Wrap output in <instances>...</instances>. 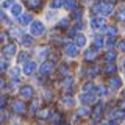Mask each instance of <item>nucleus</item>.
I'll list each match as a JSON object with an SVG mask.
<instances>
[{"instance_id": "79ce46f5", "label": "nucleus", "mask_w": 125, "mask_h": 125, "mask_svg": "<svg viewBox=\"0 0 125 125\" xmlns=\"http://www.w3.org/2000/svg\"><path fill=\"white\" fill-rule=\"evenodd\" d=\"M6 105V97H0V108H3Z\"/></svg>"}, {"instance_id": "5701e85b", "label": "nucleus", "mask_w": 125, "mask_h": 125, "mask_svg": "<svg viewBox=\"0 0 125 125\" xmlns=\"http://www.w3.org/2000/svg\"><path fill=\"white\" fill-rule=\"evenodd\" d=\"M49 114H50V109H42V111H39L38 113V116H39V119H47L49 117Z\"/></svg>"}, {"instance_id": "c9c22d12", "label": "nucleus", "mask_w": 125, "mask_h": 125, "mask_svg": "<svg viewBox=\"0 0 125 125\" xmlns=\"http://www.w3.org/2000/svg\"><path fill=\"white\" fill-rule=\"evenodd\" d=\"M72 97H70V95H64V97H62V102H66V103H67V105H72Z\"/></svg>"}, {"instance_id": "72a5a7b5", "label": "nucleus", "mask_w": 125, "mask_h": 125, "mask_svg": "<svg viewBox=\"0 0 125 125\" xmlns=\"http://www.w3.org/2000/svg\"><path fill=\"white\" fill-rule=\"evenodd\" d=\"M99 66H92V67H91V70H89V75H91V77H94V75H97V73H99Z\"/></svg>"}, {"instance_id": "b1692460", "label": "nucleus", "mask_w": 125, "mask_h": 125, "mask_svg": "<svg viewBox=\"0 0 125 125\" xmlns=\"http://www.w3.org/2000/svg\"><path fill=\"white\" fill-rule=\"evenodd\" d=\"M116 17H117V21H125V8H120V10L117 11Z\"/></svg>"}, {"instance_id": "412c9836", "label": "nucleus", "mask_w": 125, "mask_h": 125, "mask_svg": "<svg viewBox=\"0 0 125 125\" xmlns=\"http://www.w3.org/2000/svg\"><path fill=\"white\" fill-rule=\"evenodd\" d=\"M94 88H95V86H94V83H91V81H86V83L83 84V91L84 92H92Z\"/></svg>"}, {"instance_id": "4be33fe9", "label": "nucleus", "mask_w": 125, "mask_h": 125, "mask_svg": "<svg viewBox=\"0 0 125 125\" xmlns=\"http://www.w3.org/2000/svg\"><path fill=\"white\" fill-rule=\"evenodd\" d=\"M21 11H22L21 5H13L11 6V13H13V16H21Z\"/></svg>"}, {"instance_id": "8fccbe9b", "label": "nucleus", "mask_w": 125, "mask_h": 125, "mask_svg": "<svg viewBox=\"0 0 125 125\" xmlns=\"http://www.w3.org/2000/svg\"><path fill=\"white\" fill-rule=\"evenodd\" d=\"M62 125H66V124H62Z\"/></svg>"}, {"instance_id": "2eb2a0df", "label": "nucleus", "mask_w": 125, "mask_h": 125, "mask_svg": "<svg viewBox=\"0 0 125 125\" xmlns=\"http://www.w3.org/2000/svg\"><path fill=\"white\" fill-rule=\"evenodd\" d=\"M103 45H105V41H103L102 36H95V38H94V47H95V49H102Z\"/></svg>"}, {"instance_id": "473e14b6", "label": "nucleus", "mask_w": 125, "mask_h": 125, "mask_svg": "<svg viewBox=\"0 0 125 125\" xmlns=\"http://www.w3.org/2000/svg\"><path fill=\"white\" fill-rule=\"evenodd\" d=\"M95 91H97V94H99V95H105V94H106V89H105V86H97Z\"/></svg>"}, {"instance_id": "7c9ffc66", "label": "nucleus", "mask_w": 125, "mask_h": 125, "mask_svg": "<svg viewBox=\"0 0 125 125\" xmlns=\"http://www.w3.org/2000/svg\"><path fill=\"white\" fill-rule=\"evenodd\" d=\"M38 105H39V102H31V106H30V113L31 114H34V113H36V109H38Z\"/></svg>"}, {"instance_id": "f03ea898", "label": "nucleus", "mask_w": 125, "mask_h": 125, "mask_svg": "<svg viewBox=\"0 0 125 125\" xmlns=\"http://www.w3.org/2000/svg\"><path fill=\"white\" fill-rule=\"evenodd\" d=\"M30 33L33 34V36H41V34L44 33V23L39 22V21L31 22V25H30Z\"/></svg>"}, {"instance_id": "9b49d317", "label": "nucleus", "mask_w": 125, "mask_h": 125, "mask_svg": "<svg viewBox=\"0 0 125 125\" xmlns=\"http://www.w3.org/2000/svg\"><path fill=\"white\" fill-rule=\"evenodd\" d=\"M52 69H53V62L52 61H44L41 64V67H39V72L41 73H49V72H52Z\"/></svg>"}, {"instance_id": "a211bd4d", "label": "nucleus", "mask_w": 125, "mask_h": 125, "mask_svg": "<svg viewBox=\"0 0 125 125\" xmlns=\"http://www.w3.org/2000/svg\"><path fill=\"white\" fill-rule=\"evenodd\" d=\"M84 58L86 60H94V58H95V47H94V49H89V50H86L84 52Z\"/></svg>"}, {"instance_id": "dca6fc26", "label": "nucleus", "mask_w": 125, "mask_h": 125, "mask_svg": "<svg viewBox=\"0 0 125 125\" xmlns=\"http://www.w3.org/2000/svg\"><path fill=\"white\" fill-rule=\"evenodd\" d=\"M103 72L105 73H114L116 72V64H114V62H108V64L105 66Z\"/></svg>"}, {"instance_id": "ea45409f", "label": "nucleus", "mask_w": 125, "mask_h": 125, "mask_svg": "<svg viewBox=\"0 0 125 125\" xmlns=\"http://www.w3.org/2000/svg\"><path fill=\"white\" fill-rule=\"evenodd\" d=\"M60 73H61V75H62V73H67V66H66V64H62L60 67Z\"/></svg>"}, {"instance_id": "f3484780", "label": "nucleus", "mask_w": 125, "mask_h": 125, "mask_svg": "<svg viewBox=\"0 0 125 125\" xmlns=\"http://www.w3.org/2000/svg\"><path fill=\"white\" fill-rule=\"evenodd\" d=\"M105 61H106V62H113V61H114L116 60V53L114 52H113V50H109V52H106V53H105Z\"/></svg>"}, {"instance_id": "3c124183", "label": "nucleus", "mask_w": 125, "mask_h": 125, "mask_svg": "<svg viewBox=\"0 0 125 125\" xmlns=\"http://www.w3.org/2000/svg\"><path fill=\"white\" fill-rule=\"evenodd\" d=\"M14 125H17V124H14Z\"/></svg>"}, {"instance_id": "393cba45", "label": "nucleus", "mask_w": 125, "mask_h": 125, "mask_svg": "<svg viewBox=\"0 0 125 125\" xmlns=\"http://www.w3.org/2000/svg\"><path fill=\"white\" fill-rule=\"evenodd\" d=\"M111 116H113V119H114V117H116V119H124L125 113H124V109H120V111H114Z\"/></svg>"}, {"instance_id": "49530a36", "label": "nucleus", "mask_w": 125, "mask_h": 125, "mask_svg": "<svg viewBox=\"0 0 125 125\" xmlns=\"http://www.w3.org/2000/svg\"><path fill=\"white\" fill-rule=\"evenodd\" d=\"M67 23H69L67 21H61L60 22V27H67Z\"/></svg>"}, {"instance_id": "09e8293b", "label": "nucleus", "mask_w": 125, "mask_h": 125, "mask_svg": "<svg viewBox=\"0 0 125 125\" xmlns=\"http://www.w3.org/2000/svg\"><path fill=\"white\" fill-rule=\"evenodd\" d=\"M3 86H5V80H3V78H0V89H2Z\"/></svg>"}, {"instance_id": "de8ad7c7", "label": "nucleus", "mask_w": 125, "mask_h": 125, "mask_svg": "<svg viewBox=\"0 0 125 125\" xmlns=\"http://www.w3.org/2000/svg\"><path fill=\"white\" fill-rule=\"evenodd\" d=\"M105 125H117V124H116V120H108Z\"/></svg>"}, {"instance_id": "7ed1b4c3", "label": "nucleus", "mask_w": 125, "mask_h": 125, "mask_svg": "<svg viewBox=\"0 0 125 125\" xmlns=\"http://www.w3.org/2000/svg\"><path fill=\"white\" fill-rule=\"evenodd\" d=\"M16 50H17L16 44H14V42H11V44H6V45L2 49V53L5 55L6 58H10V56H13V55L16 53Z\"/></svg>"}, {"instance_id": "9d476101", "label": "nucleus", "mask_w": 125, "mask_h": 125, "mask_svg": "<svg viewBox=\"0 0 125 125\" xmlns=\"http://www.w3.org/2000/svg\"><path fill=\"white\" fill-rule=\"evenodd\" d=\"M91 27L94 30H97V28H103L105 27V21L102 17H92L91 19Z\"/></svg>"}, {"instance_id": "1a4fd4ad", "label": "nucleus", "mask_w": 125, "mask_h": 125, "mask_svg": "<svg viewBox=\"0 0 125 125\" xmlns=\"http://www.w3.org/2000/svg\"><path fill=\"white\" fill-rule=\"evenodd\" d=\"M21 95L23 97V99H31L33 97V88L31 86H22L21 88Z\"/></svg>"}, {"instance_id": "c756f323", "label": "nucleus", "mask_w": 125, "mask_h": 125, "mask_svg": "<svg viewBox=\"0 0 125 125\" xmlns=\"http://www.w3.org/2000/svg\"><path fill=\"white\" fill-rule=\"evenodd\" d=\"M60 119H61L60 113H55L53 117H52V125H58V124H60Z\"/></svg>"}, {"instance_id": "a19ab883", "label": "nucleus", "mask_w": 125, "mask_h": 125, "mask_svg": "<svg viewBox=\"0 0 125 125\" xmlns=\"http://www.w3.org/2000/svg\"><path fill=\"white\" fill-rule=\"evenodd\" d=\"M25 58H27V53H25V52H22L21 55H19V62H22V61H25Z\"/></svg>"}, {"instance_id": "a18cd8bd", "label": "nucleus", "mask_w": 125, "mask_h": 125, "mask_svg": "<svg viewBox=\"0 0 125 125\" xmlns=\"http://www.w3.org/2000/svg\"><path fill=\"white\" fill-rule=\"evenodd\" d=\"M5 39H6V33H0V42L5 41Z\"/></svg>"}, {"instance_id": "f8f14e48", "label": "nucleus", "mask_w": 125, "mask_h": 125, "mask_svg": "<svg viewBox=\"0 0 125 125\" xmlns=\"http://www.w3.org/2000/svg\"><path fill=\"white\" fill-rule=\"evenodd\" d=\"M109 86H111L113 89H119L120 86H122V80H120L119 77H111L109 78Z\"/></svg>"}, {"instance_id": "2f4dec72", "label": "nucleus", "mask_w": 125, "mask_h": 125, "mask_svg": "<svg viewBox=\"0 0 125 125\" xmlns=\"http://www.w3.org/2000/svg\"><path fill=\"white\" fill-rule=\"evenodd\" d=\"M81 13H83L81 8H75V10H73V19H80L81 17Z\"/></svg>"}, {"instance_id": "58836bf2", "label": "nucleus", "mask_w": 125, "mask_h": 125, "mask_svg": "<svg viewBox=\"0 0 125 125\" xmlns=\"http://www.w3.org/2000/svg\"><path fill=\"white\" fill-rule=\"evenodd\" d=\"M77 113H78V116H86V114H88V109H86V108H80Z\"/></svg>"}, {"instance_id": "aec40b11", "label": "nucleus", "mask_w": 125, "mask_h": 125, "mask_svg": "<svg viewBox=\"0 0 125 125\" xmlns=\"http://www.w3.org/2000/svg\"><path fill=\"white\" fill-rule=\"evenodd\" d=\"M64 8H66V10H75V8H77V2H75V0H64Z\"/></svg>"}, {"instance_id": "0eeeda50", "label": "nucleus", "mask_w": 125, "mask_h": 125, "mask_svg": "<svg viewBox=\"0 0 125 125\" xmlns=\"http://www.w3.org/2000/svg\"><path fill=\"white\" fill-rule=\"evenodd\" d=\"M80 100L83 102L84 105H88V103H94V102H95V95H94L92 92H84V94H81Z\"/></svg>"}, {"instance_id": "6e6552de", "label": "nucleus", "mask_w": 125, "mask_h": 125, "mask_svg": "<svg viewBox=\"0 0 125 125\" xmlns=\"http://www.w3.org/2000/svg\"><path fill=\"white\" fill-rule=\"evenodd\" d=\"M102 111H103V103H97L95 106H94V109H92V119L95 120V122L100 119Z\"/></svg>"}, {"instance_id": "4c0bfd02", "label": "nucleus", "mask_w": 125, "mask_h": 125, "mask_svg": "<svg viewBox=\"0 0 125 125\" xmlns=\"http://www.w3.org/2000/svg\"><path fill=\"white\" fill-rule=\"evenodd\" d=\"M13 0H6L5 3H2V8H10V6H13Z\"/></svg>"}, {"instance_id": "4468645a", "label": "nucleus", "mask_w": 125, "mask_h": 125, "mask_svg": "<svg viewBox=\"0 0 125 125\" xmlns=\"http://www.w3.org/2000/svg\"><path fill=\"white\" fill-rule=\"evenodd\" d=\"M19 21H21L22 25L31 23V14H21V16H19Z\"/></svg>"}, {"instance_id": "bb28decb", "label": "nucleus", "mask_w": 125, "mask_h": 125, "mask_svg": "<svg viewBox=\"0 0 125 125\" xmlns=\"http://www.w3.org/2000/svg\"><path fill=\"white\" fill-rule=\"evenodd\" d=\"M62 5H64V0H53V2L50 3V6L55 8V10H56V8H60V6H62Z\"/></svg>"}, {"instance_id": "37998d69", "label": "nucleus", "mask_w": 125, "mask_h": 125, "mask_svg": "<svg viewBox=\"0 0 125 125\" xmlns=\"http://www.w3.org/2000/svg\"><path fill=\"white\" fill-rule=\"evenodd\" d=\"M17 73H19V70H17V69L11 70V77H13V80H14V78H17Z\"/></svg>"}, {"instance_id": "cd10ccee", "label": "nucleus", "mask_w": 125, "mask_h": 125, "mask_svg": "<svg viewBox=\"0 0 125 125\" xmlns=\"http://www.w3.org/2000/svg\"><path fill=\"white\" fill-rule=\"evenodd\" d=\"M72 83H73V80L70 77H67V78H66V81H62V88H64V89H69L70 86H72Z\"/></svg>"}, {"instance_id": "a878e982", "label": "nucleus", "mask_w": 125, "mask_h": 125, "mask_svg": "<svg viewBox=\"0 0 125 125\" xmlns=\"http://www.w3.org/2000/svg\"><path fill=\"white\" fill-rule=\"evenodd\" d=\"M116 33H117V28L116 27H106V34L108 36H116Z\"/></svg>"}, {"instance_id": "39448f33", "label": "nucleus", "mask_w": 125, "mask_h": 125, "mask_svg": "<svg viewBox=\"0 0 125 125\" xmlns=\"http://www.w3.org/2000/svg\"><path fill=\"white\" fill-rule=\"evenodd\" d=\"M34 70H36V64H34L33 61H27L25 64H23V67H22V72L25 73V75H31Z\"/></svg>"}, {"instance_id": "20e7f679", "label": "nucleus", "mask_w": 125, "mask_h": 125, "mask_svg": "<svg viewBox=\"0 0 125 125\" xmlns=\"http://www.w3.org/2000/svg\"><path fill=\"white\" fill-rule=\"evenodd\" d=\"M11 108H13L14 113H23L25 111V103H23L22 100H13V103H11Z\"/></svg>"}, {"instance_id": "c85d7f7f", "label": "nucleus", "mask_w": 125, "mask_h": 125, "mask_svg": "<svg viewBox=\"0 0 125 125\" xmlns=\"http://www.w3.org/2000/svg\"><path fill=\"white\" fill-rule=\"evenodd\" d=\"M22 44L23 45H31V42H33V41H31V36H27V34H25V36H22Z\"/></svg>"}, {"instance_id": "423d86ee", "label": "nucleus", "mask_w": 125, "mask_h": 125, "mask_svg": "<svg viewBox=\"0 0 125 125\" xmlns=\"http://www.w3.org/2000/svg\"><path fill=\"white\" fill-rule=\"evenodd\" d=\"M64 53L67 55V56H77L78 53V45L77 44H67L64 49Z\"/></svg>"}, {"instance_id": "f704fd0d", "label": "nucleus", "mask_w": 125, "mask_h": 125, "mask_svg": "<svg viewBox=\"0 0 125 125\" xmlns=\"http://www.w3.org/2000/svg\"><path fill=\"white\" fill-rule=\"evenodd\" d=\"M8 69V62L6 61H0V72H5Z\"/></svg>"}, {"instance_id": "e433bc0d", "label": "nucleus", "mask_w": 125, "mask_h": 125, "mask_svg": "<svg viewBox=\"0 0 125 125\" xmlns=\"http://www.w3.org/2000/svg\"><path fill=\"white\" fill-rule=\"evenodd\" d=\"M117 47H119V50L120 52H125V39H122V41L117 44Z\"/></svg>"}, {"instance_id": "c03bdc74", "label": "nucleus", "mask_w": 125, "mask_h": 125, "mask_svg": "<svg viewBox=\"0 0 125 125\" xmlns=\"http://www.w3.org/2000/svg\"><path fill=\"white\" fill-rule=\"evenodd\" d=\"M119 106H120V109H125V99H124V100H120Z\"/></svg>"}, {"instance_id": "f257e3e1", "label": "nucleus", "mask_w": 125, "mask_h": 125, "mask_svg": "<svg viewBox=\"0 0 125 125\" xmlns=\"http://www.w3.org/2000/svg\"><path fill=\"white\" fill-rule=\"evenodd\" d=\"M94 11H95V13L103 14V16H109V14L113 13V3L111 2L97 3V5H94Z\"/></svg>"}, {"instance_id": "ddd939ff", "label": "nucleus", "mask_w": 125, "mask_h": 125, "mask_svg": "<svg viewBox=\"0 0 125 125\" xmlns=\"http://www.w3.org/2000/svg\"><path fill=\"white\" fill-rule=\"evenodd\" d=\"M75 44H77L78 47H83V45L86 44V38H84V34H81V33L75 34Z\"/></svg>"}, {"instance_id": "6ab92c4d", "label": "nucleus", "mask_w": 125, "mask_h": 125, "mask_svg": "<svg viewBox=\"0 0 125 125\" xmlns=\"http://www.w3.org/2000/svg\"><path fill=\"white\" fill-rule=\"evenodd\" d=\"M27 5L33 10H38V8H41V0H27Z\"/></svg>"}]
</instances>
